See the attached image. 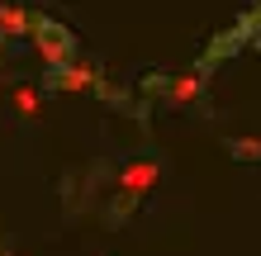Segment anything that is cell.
I'll return each mask as SVG.
<instances>
[{
    "label": "cell",
    "mask_w": 261,
    "mask_h": 256,
    "mask_svg": "<svg viewBox=\"0 0 261 256\" xmlns=\"http://www.w3.org/2000/svg\"><path fill=\"white\" fill-rule=\"evenodd\" d=\"M157 180H162V161L157 157H143V161H133V166H124V176H119V194H124L128 204H138Z\"/></svg>",
    "instance_id": "6da1fadb"
},
{
    "label": "cell",
    "mask_w": 261,
    "mask_h": 256,
    "mask_svg": "<svg viewBox=\"0 0 261 256\" xmlns=\"http://www.w3.org/2000/svg\"><path fill=\"white\" fill-rule=\"evenodd\" d=\"M34 38H38V52H43V62H53V67H67V62H71V38L62 34V29H53V24H38V29H34Z\"/></svg>",
    "instance_id": "7a4b0ae2"
},
{
    "label": "cell",
    "mask_w": 261,
    "mask_h": 256,
    "mask_svg": "<svg viewBox=\"0 0 261 256\" xmlns=\"http://www.w3.org/2000/svg\"><path fill=\"white\" fill-rule=\"evenodd\" d=\"M38 86H14V95H10V109H14V119H24V124H34L38 119Z\"/></svg>",
    "instance_id": "3957f363"
},
{
    "label": "cell",
    "mask_w": 261,
    "mask_h": 256,
    "mask_svg": "<svg viewBox=\"0 0 261 256\" xmlns=\"http://www.w3.org/2000/svg\"><path fill=\"white\" fill-rule=\"evenodd\" d=\"M95 86V71L90 67H57V90H90Z\"/></svg>",
    "instance_id": "277c9868"
},
{
    "label": "cell",
    "mask_w": 261,
    "mask_h": 256,
    "mask_svg": "<svg viewBox=\"0 0 261 256\" xmlns=\"http://www.w3.org/2000/svg\"><path fill=\"white\" fill-rule=\"evenodd\" d=\"M29 29V14L19 5H0V38H14V34H24Z\"/></svg>",
    "instance_id": "5b68a950"
},
{
    "label": "cell",
    "mask_w": 261,
    "mask_h": 256,
    "mask_svg": "<svg viewBox=\"0 0 261 256\" xmlns=\"http://www.w3.org/2000/svg\"><path fill=\"white\" fill-rule=\"evenodd\" d=\"M199 95V76H176L171 86H166V100H171V104H190Z\"/></svg>",
    "instance_id": "8992f818"
},
{
    "label": "cell",
    "mask_w": 261,
    "mask_h": 256,
    "mask_svg": "<svg viewBox=\"0 0 261 256\" xmlns=\"http://www.w3.org/2000/svg\"><path fill=\"white\" fill-rule=\"evenodd\" d=\"M0 256H10V251H0Z\"/></svg>",
    "instance_id": "52a82bcc"
}]
</instances>
